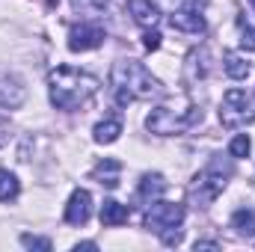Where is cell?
I'll return each instance as SVG.
<instances>
[{"instance_id":"52a82bcc","label":"cell","mask_w":255,"mask_h":252,"mask_svg":"<svg viewBox=\"0 0 255 252\" xmlns=\"http://www.w3.org/2000/svg\"><path fill=\"white\" fill-rule=\"evenodd\" d=\"M104 39H107L104 27H98V24H92V21H83V24H77V27L68 30V51L83 54V51L98 48Z\"/></svg>"},{"instance_id":"4fadbf2b","label":"cell","mask_w":255,"mask_h":252,"mask_svg":"<svg viewBox=\"0 0 255 252\" xmlns=\"http://www.w3.org/2000/svg\"><path fill=\"white\" fill-rule=\"evenodd\" d=\"M208 71H211L208 48H196V51H190V57H187V63H184V77H187L190 83H196V80L208 77Z\"/></svg>"},{"instance_id":"4316f807","label":"cell","mask_w":255,"mask_h":252,"mask_svg":"<svg viewBox=\"0 0 255 252\" xmlns=\"http://www.w3.org/2000/svg\"><path fill=\"white\" fill-rule=\"evenodd\" d=\"M3 142H6V133H3V127H0V145H3Z\"/></svg>"},{"instance_id":"3957f363","label":"cell","mask_w":255,"mask_h":252,"mask_svg":"<svg viewBox=\"0 0 255 252\" xmlns=\"http://www.w3.org/2000/svg\"><path fill=\"white\" fill-rule=\"evenodd\" d=\"M229 175H232V163H220V160H211L190 184V202L196 208H208L211 202H217V196L226 190L229 184Z\"/></svg>"},{"instance_id":"7c38bea8","label":"cell","mask_w":255,"mask_h":252,"mask_svg":"<svg viewBox=\"0 0 255 252\" xmlns=\"http://www.w3.org/2000/svg\"><path fill=\"white\" fill-rule=\"evenodd\" d=\"M163 190H166V178L160 172H145L139 178V187H136V202H145L148 205L157 196H163Z\"/></svg>"},{"instance_id":"5bb4252c","label":"cell","mask_w":255,"mask_h":252,"mask_svg":"<svg viewBox=\"0 0 255 252\" xmlns=\"http://www.w3.org/2000/svg\"><path fill=\"white\" fill-rule=\"evenodd\" d=\"M128 217H130V211H128L122 202H116V199H107L104 205H101V226H122L128 223Z\"/></svg>"},{"instance_id":"ac0fdd59","label":"cell","mask_w":255,"mask_h":252,"mask_svg":"<svg viewBox=\"0 0 255 252\" xmlns=\"http://www.w3.org/2000/svg\"><path fill=\"white\" fill-rule=\"evenodd\" d=\"M223 65H226V74H229L232 80H247V77H250V63H247L244 57H238V54H226Z\"/></svg>"},{"instance_id":"e0dca14e","label":"cell","mask_w":255,"mask_h":252,"mask_svg":"<svg viewBox=\"0 0 255 252\" xmlns=\"http://www.w3.org/2000/svg\"><path fill=\"white\" fill-rule=\"evenodd\" d=\"M92 133H95V142H98V145H110V142H116V139H119V133H122V122H119V119L98 122Z\"/></svg>"},{"instance_id":"9a60e30c","label":"cell","mask_w":255,"mask_h":252,"mask_svg":"<svg viewBox=\"0 0 255 252\" xmlns=\"http://www.w3.org/2000/svg\"><path fill=\"white\" fill-rule=\"evenodd\" d=\"M119 172H122V163H119V160H101V163L92 169V178H95L98 184L116 187V184H119Z\"/></svg>"},{"instance_id":"83f0119b","label":"cell","mask_w":255,"mask_h":252,"mask_svg":"<svg viewBox=\"0 0 255 252\" xmlns=\"http://www.w3.org/2000/svg\"><path fill=\"white\" fill-rule=\"evenodd\" d=\"M253 6H255V0H253Z\"/></svg>"},{"instance_id":"30bf717a","label":"cell","mask_w":255,"mask_h":252,"mask_svg":"<svg viewBox=\"0 0 255 252\" xmlns=\"http://www.w3.org/2000/svg\"><path fill=\"white\" fill-rule=\"evenodd\" d=\"M24 98H27L24 83H21L15 74H0V107L15 110V107L24 104Z\"/></svg>"},{"instance_id":"d4e9b609","label":"cell","mask_w":255,"mask_h":252,"mask_svg":"<svg viewBox=\"0 0 255 252\" xmlns=\"http://www.w3.org/2000/svg\"><path fill=\"white\" fill-rule=\"evenodd\" d=\"M193 250L199 252V250H220V244L217 241H196V247Z\"/></svg>"},{"instance_id":"603a6c76","label":"cell","mask_w":255,"mask_h":252,"mask_svg":"<svg viewBox=\"0 0 255 252\" xmlns=\"http://www.w3.org/2000/svg\"><path fill=\"white\" fill-rule=\"evenodd\" d=\"M21 244L27 250H42V252H51V241L48 238H36V235H21Z\"/></svg>"},{"instance_id":"d6986e66","label":"cell","mask_w":255,"mask_h":252,"mask_svg":"<svg viewBox=\"0 0 255 252\" xmlns=\"http://www.w3.org/2000/svg\"><path fill=\"white\" fill-rule=\"evenodd\" d=\"M71 9L83 18H98L107 12V0H71Z\"/></svg>"},{"instance_id":"9c48e42d","label":"cell","mask_w":255,"mask_h":252,"mask_svg":"<svg viewBox=\"0 0 255 252\" xmlns=\"http://www.w3.org/2000/svg\"><path fill=\"white\" fill-rule=\"evenodd\" d=\"M169 24L181 33H205V15L196 6H178L169 12Z\"/></svg>"},{"instance_id":"ba28073f","label":"cell","mask_w":255,"mask_h":252,"mask_svg":"<svg viewBox=\"0 0 255 252\" xmlns=\"http://www.w3.org/2000/svg\"><path fill=\"white\" fill-rule=\"evenodd\" d=\"M92 217V196L89 190H74L65 205V223L68 226H86Z\"/></svg>"},{"instance_id":"7a4b0ae2","label":"cell","mask_w":255,"mask_h":252,"mask_svg":"<svg viewBox=\"0 0 255 252\" xmlns=\"http://www.w3.org/2000/svg\"><path fill=\"white\" fill-rule=\"evenodd\" d=\"M110 83H113V92H116V101L119 104L148 101V98H157L163 92L160 80L142 63H136V60H119V63H113Z\"/></svg>"},{"instance_id":"484cf974","label":"cell","mask_w":255,"mask_h":252,"mask_svg":"<svg viewBox=\"0 0 255 252\" xmlns=\"http://www.w3.org/2000/svg\"><path fill=\"white\" fill-rule=\"evenodd\" d=\"M80 250H98V244H92V241H86V244H77V247H74V252H80Z\"/></svg>"},{"instance_id":"cb8c5ba5","label":"cell","mask_w":255,"mask_h":252,"mask_svg":"<svg viewBox=\"0 0 255 252\" xmlns=\"http://www.w3.org/2000/svg\"><path fill=\"white\" fill-rule=\"evenodd\" d=\"M142 45H145V51H157V48H160V33H157L154 27H151V30H145Z\"/></svg>"},{"instance_id":"5b68a950","label":"cell","mask_w":255,"mask_h":252,"mask_svg":"<svg viewBox=\"0 0 255 252\" xmlns=\"http://www.w3.org/2000/svg\"><path fill=\"white\" fill-rule=\"evenodd\" d=\"M145 229L154 232V235H163V232H172L184 223V205H175V202H148L145 208V217H142Z\"/></svg>"},{"instance_id":"8992f818","label":"cell","mask_w":255,"mask_h":252,"mask_svg":"<svg viewBox=\"0 0 255 252\" xmlns=\"http://www.w3.org/2000/svg\"><path fill=\"white\" fill-rule=\"evenodd\" d=\"M220 122L226 127H241L253 122V113H250V98L244 89H229L223 95V104H220Z\"/></svg>"},{"instance_id":"277c9868","label":"cell","mask_w":255,"mask_h":252,"mask_svg":"<svg viewBox=\"0 0 255 252\" xmlns=\"http://www.w3.org/2000/svg\"><path fill=\"white\" fill-rule=\"evenodd\" d=\"M202 122V110L190 107V110H172V107H157L148 113L145 127L157 136H175V133H184L193 125Z\"/></svg>"},{"instance_id":"8fae6325","label":"cell","mask_w":255,"mask_h":252,"mask_svg":"<svg viewBox=\"0 0 255 252\" xmlns=\"http://www.w3.org/2000/svg\"><path fill=\"white\" fill-rule=\"evenodd\" d=\"M128 9L133 15V21L145 30H151L157 21H160V6L154 0H128Z\"/></svg>"},{"instance_id":"2e32d148","label":"cell","mask_w":255,"mask_h":252,"mask_svg":"<svg viewBox=\"0 0 255 252\" xmlns=\"http://www.w3.org/2000/svg\"><path fill=\"white\" fill-rule=\"evenodd\" d=\"M232 229L241 235V238H255V211L250 208H241L232 214Z\"/></svg>"},{"instance_id":"7402d4cb","label":"cell","mask_w":255,"mask_h":252,"mask_svg":"<svg viewBox=\"0 0 255 252\" xmlns=\"http://www.w3.org/2000/svg\"><path fill=\"white\" fill-rule=\"evenodd\" d=\"M238 24H241V48L244 51H255V27H250L244 18Z\"/></svg>"},{"instance_id":"ffe728a7","label":"cell","mask_w":255,"mask_h":252,"mask_svg":"<svg viewBox=\"0 0 255 252\" xmlns=\"http://www.w3.org/2000/svg\"><path fill=\"white\" fill-rule=\"evenodd\" d=\"M18 193H21L18 178L9 169H0V202H12V199H18Z\"/></svg>"},{"instance_id":"44dd1931","label":"cell","mask_w":255,"mask_h":252,"mask_svg":"<svg viewBox=\"0 0 255 252\" xmlns=\"http://www.w3.org/2000/svg\"><path fill=\"white\" fill-rule=\"evenodd\" d=\"M250 151H253V139H250L247 133H238V136L229 142V154H232V157H247Z\"/></svg>"},{"instance_id":"6da1fadb","label":"cell","mask_w":255,"mask_h":252,"mask_svg":"<svg viewBox=\"0 0 255 252\" xmlns=\"http://www.w3.org/2000/svg\"><path fill=\"white\" fill-rule=\"evenodd\" d=\"M48 92H51V104L57 110H77L83 107L95 92H98V77H92L89 71L71 68V65H57L48 74Z\"/></svg>"}]
</instances>
